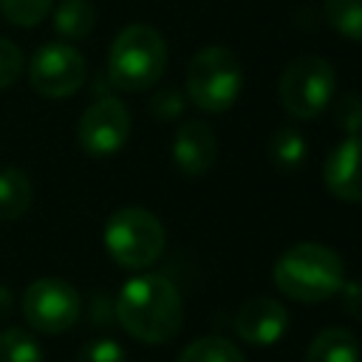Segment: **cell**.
I'll list each match as a JSON object with an SVG mask.
<instances>
[{"label":"cell","mask_w":362,"mask_h":362,"mask_svg":"<svg viewBox=\"0 0 362 362\" xmlns=\"http://www.w3.org/2000/svg\"><path fill=\"white\" fill-rule=\"evenodd\" d=\"M116 320L139 342H170L184 322L175 283L164 274H136L116 294Z\"/></svg>","instance_id":"6da1fadb"},{"label":"cell","mask_w":362,"mask_h":362,"mask_svg":"<svg viewBox=\"0 0 362 362\" xmlns=\"http://www.w3.org/2000/svg\"><path fill=\"white\" fill-rule=\"evenodd\" d=\"M274 286L297 303H322L339 294L345 283L342 257L325 243H294L272 266Z\"/></svg>","instance_id":"7a4b0ae2"},{"label":"cell","mask_w":362,"mask_h":362,"mask_svg":"<svg viewBox=\"0 0 362 362\" xmlns=\"http://www.w3.org/2000/svg\"><path fill=\"white\" fill-rule=\"evenodd\" d=\"M167 68L164 37L144 23L124 25L107 51V79L119 90L139 93L153 88Z\"/></svg>","instance_id":"3957f363"},{"label":"cell","mask_w":362,"mask_h":362,"mask_svg":"<svg viewBox=\"0 0 362 362\" xmlns=\"http://www.w3.org/2000/svg\"><path fill=\"white\" fill-rule=\"evenodd\" d=\"M243 90V65L235 51L206 45L192 54L187 65V93L195 107L206 113L229 110Z\"/></svg>","instance_id":"277c9868"},{"label":"cell","mask_w":362,"mask_h":362,"mask_svg":"<svg viewBox=\"0 0 362 362\" xmlns=\"http://www.w3.org/2000/svg\"><path fill=\"white\" fill-rule=\"evenodd\" d=\"M161 221L141 206L116 209L105 223V249L122 269H147L164 252Z\"/></svg>","instance_id":"5b68a950"},{"label":"cell","mask_w":362,"mask_h":362,"mask_svg":"<svg viewBox=\"0 0 362 362\" xmlns=\"http://www.w3.org/2000/svg\"><path fill=\"white\" fill-rule=\"evenodd\" d=\"M280 105L291 119L308 122L320 116L337 93V74L328 59L317 54H303L286 65L277 82Z\"/></svg>","instance_id":"8992f818"},{"label":"cell","mask_w":362,"mask_h":362,"mask_svg":"<svg viewBox=\"0 0 362 362\" xmlns=\"http://www.w3.org/2000/svg\"><path fill=\"white\" fill-rule=\"evenodd\" d=\"M79 311H82L79 291L59 277H40L23 294L25 322L37 334H62L74 328Z\"/></svg>","instance_id":"52a82bcc"},{"label":"cell","mask_w":362,"mask_h":362,"mask_svg":"<svg viewBox=\"0 0 362 362\" xmlns=\"http://www.w3.org/2000/svg\"><path fill=\"white\" fill-rule=\"evenodd\" d=\"M85 57L68 42H45L37 48L28 65L31 88L45 99L74 96L85 85Z\"/></svg>","instance_id":"ba28073f"},{"label":"cell","mask_w":362,"mask_h":362,"mask_svg":"<svg viewBox=\"0 0 362 362\" xmlns=\"http://www.w3.org/2000/svg\"><path fill=\"white\" fill-rule=\"evenodd\" d=\"M127 136L130 113L113 96L88 105L76 124V141L88 156H113L127 144Z\"/></svg>","instance_id":"9c48e42d"},{"label":"cell","mask_w":362,"mask_h":362,"mask_svg":"<svg viewBox=\"0 0 362 362\" xmlns=\"http://www.w3.org/2000/svg\"><path fill=\"white\" fill-rule=\"evenodd\" d=\"M322 181L339 201H362V133L345 136L322 164Z\"/></svg>","instance_id":"30bf717a"},{"label":"cell","mask_w":362,"mask_h":362,"mask_svg":"<svg viewBox=\"0 0 362 362\" xmlns=\"http://www.w3.org/2000/svg\"><path fill=\"white\" fill-rule=\"evenodd\" d=\"M288 328V311L272 297L246 300L235 314V331L249 345H274Z\"/></svg>","instance_id":"8fae6325"},{"label":"cell","mask_w":362,"mask_h":362,"mask_svg":"<svg viewBox=\"0 0 362 362\" xmlns=\"http://www.w3.org/2000/svg\"><path fill=\"white\" fill-rule=\"evenodd\" d=\"M218 158V139L209 124L189 119L173 136V161L184 175H206Z\"/></svg>","instance_id":"7c38bea8"},{"label":"cell","mask_w":362,"mask_h":362,"mask_svg":"<svg viewBox=\"0 0 362 362\" xmlns=\"http://www.w3.org/2000/svg\"><path fill=\"white\" fill-rule=\"evenodd\" d=\"M362 348L359 339L348 328H322L305 351V362H359Z\"/></svg>","instance_id":"4fadbf2b"},{"label":"cell","mask_w":362,"mask_h":362,"mask_svg":"<svg viewBox=\"0 0 362 362\" xmlns=\"http://www.w3.org/2000/svg\"><path fill=\"white\" fill-rule=\"evenodd\" d=\"M51 20L62 40H85L96 25V8L90 0H59L51 8Z\"/></svg>","instance_id":"5bb4252c"},{"label":"cell","mask_w":362,"mask_h":362,"mask_svg":"<svg viewBox=\"0 0 362 362\" xmlns=\"http://www.w3.org/2000/svg\"><path fill=\"white\" fill-rule=\"evenodd\" d=\"M31 206V181L17 167H0V221H17Z\"/></svg>","instance_id":"9a60e30c"},{"label":"cell","mask_w":362,"mask_h":362,"mask_svg":"<svg viewBox=\"0 0 362 362\" xmlns=\"http://www.w3.org/2000/svg\"><path fill=\"white\" fill-rule=\"evenodd\" d=\"M269 158L280 173H297L305 161V139L294 124H283L269 139Z\"/></svg>","instance_id":"2e32d148"},{"label":"cell","mask_w":362,"mask_h":362,"mask_svg":"<svg viewBox=\"0 0 362 362\" xmlns=\"http://www.w3.org/2000/svg\"><path fill=\"white\" fill-rule=\"evenodd\" d=\"M175 362H246V356L226 337H198L178 354Z\"/></svg>","instance_id":"e0dca14e"},{"label":"cell","mask_w":362,"mask_h":362,"mask_svg":"<svg viewBox=\"0 0 362 362\" xmlns=\"http://www.w3.org/2000/svg\"><path fill=\"white\" fill-rule=\"evenodd\" d=\"M325 20L345 40L362 42V0H325Z\"/></svg>","instance_id":"ac0fdd59"},{"label":"cell","mask_w":362,"mask_h":362,"mask_svg":"<svg viewBox=\"0 0 362 362\" xmlns=\"http://www.w3.org/2000/svg\"><path fill=\"white\" fill-rule=\"evenodd\" d=\"M0 362H42L40 342L23 328L0 331Z\"/></svg>","instance_id":"d6986e66"},{"label":"cell","mask_w":362,"mask_h":362,"mask_svg":"<svg viewBox=\"0 0 362 362\" xmlns=\"http://www.w3.org/2000/svg\"><path fill=\"white\" fill-rule=\"evenodd\" d=\"M54 8V0H0V14L14 25H37Z\"/></svg>","instance_id":"ffe728a7"},{"label":"cell","mask_w":362,"mask_h":362,"mask_svg":"<svg viewBox=\"0 0 362 362\" xmlns=\"http://www.w3.org/2000/svg\"><path fill=\"white\" fill-rule=\"evenodd\" d=\"M334 122L348 136L362 133V96L359 93H342L334 102Z\"/></svg>","instance_id":"44dd1931"},{"label":"cell","mask_w":362,"mask_h":362,"mask_svg":"<svg viewBox=\"0 0 362 362\" xmlns=\"http://www.w3.org/2000/svg\"><path fill=\"white\" fill-rule=\"evenodd\" d=\"M23 62H25V57H23L20 45L6 40V37H0V88H8V85H14L20 79Z\"/></svg>","instance_id":"7402d4cb"},{"label":"cell","mask_w":362,"mask_h":362,"mask_svg":"<svg viewBox=\"0 0 362 362\" xmlns=\"http://www.w3.org/2000/svg\"><path fill=\"white\" fill-rule=\"evenodd\" d=\"M76 362H127V356H124V348H122L116 339L102 337V339L88 342V345L79 351Z\"/></svg>","instance_id":"603a6c76"},{"label":"cell","mask_w":362,"mask_h":362,"mask_svg":"<svg viewBox=\"0 0 362 362\" xmlns=\"http://www.w3.org/2000/svg\"><path fill=\"white\" fill-rule=\"evenodd\" d=\"M342 303H345V311L356 320H362V280H354V283H342Z\"/></svg>","instance_id":"cb8c5ba5"}]
</instances>
